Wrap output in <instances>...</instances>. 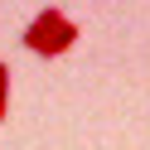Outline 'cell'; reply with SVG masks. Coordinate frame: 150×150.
Wrapping results in <instances>:
<instances>
[{
  "instance_id": "cell-2",
  "label": "cell",
  "mask_w": 150,
  "mask_h": 150,
  "mask_svg": "<svg viewBox=\"0 0 150 150\" xmlns=\"http://www.w3.org/2000/svg\"><path fill=\"white\" fill-rule=\"evenodd\" d=\"M78 39H82V29H78V24H73V20H63L58 29H53L49 39H44V49H39V58H58V53H68L73 44H78Z\"/></svg>"
},
{
  "instance_id": "cell-3",
  "label": "cell",
  "mask_w": 150,
  "mask_h": 150,
  "mask_svg": "<svg viewBox=\"0 0 150 150\" xmlns=\"http://www.w3.org/2000/svg\"><path fill=\"white\" fill-rule=\"evenodd\" d=\"M10 111V63H0V121Z\"/></svg>"
},
{
  "instance_id": "cell-1",
  "label": "cell",
  "mask_w": 150,
  "mask_h": 150,
  "mask_svg": "<svg viewBox=\"0 0 150 150\" xmlns=\"http://www.w3.org/2000/svg\"><path fill=\"white\" fill-rule=\"evenodd\" d=\"M63 20H68V15H63L58 5H49V10H39V15L29 20V29H24V49H29V53H39V49H44V39H49V34L58 29Z\"/></svg>"
}]
</instances>
